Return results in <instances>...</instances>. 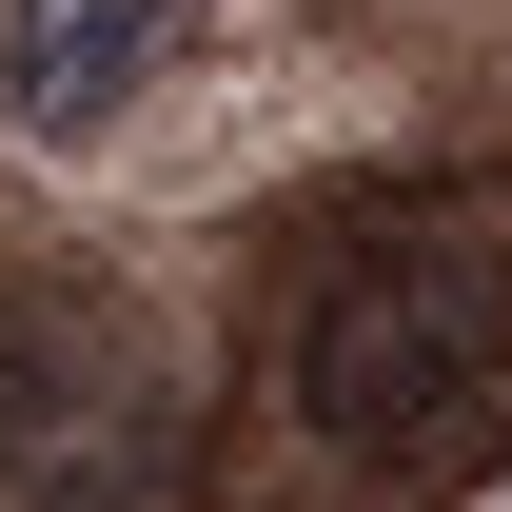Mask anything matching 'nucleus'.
<instances>
[{"label":"nucleus","instance_id":"1","mask_svg":"<svg viewBox=\"0 0 512 512\" xmlns=\"http://www.w3.org/2000/svg\"><path fill=\"white\" fill-rule=\"evenodd\" d=\"M512 394V178H434L296 276V434L335 473H453Z\"/></svg>","mask_w":512,"mask_h":512},{"label":"nucleus","instance_id":"2","mask_svg":"<svg viewBox=\"0 0 512 512\" xmlns=\"http://www.w3.org/2000/svg\"><path fill=\"white\" fill-rule=\"evenodd\" d=\"M158 453H178V375H158L138 296H99V276L0 296V512H138Z\"/></svg>","mask_w":512,"mask_h":512},{"label":"nucleus","instance_id":"3","mask_svg":"<svg viewBox=\"0 0 512 512\" xmlns=\"http://www.w3.org/2000/svg\"><path fill=\"white\" fill-rule=\"evenodd\" d=\"M197 0H0V119L20 138H99L138 79L178 60Z\"/></svg>","mask_w":512,"mask_h":512}]
</instances>
